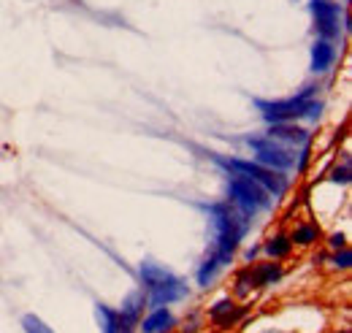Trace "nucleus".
I'll list each match as a JSON object with an SVG mask.
<instances>
[{
  "mask_svg": "<svg viewBox=\"0 0 352 333\" xmlns=\"http://www.w3.org/2000/svg\"><path fill=\"white\" fill-rule=\"evenodd\" d=\"M204 211L209 214L212 219V228H214V244L209 255L220 263L222 268H228L236 257V252L241 247L244 236L250 233L252 228V219H247L239 208L233 206L230 201H217V204H204Z\"/></svg>",
  "mask_w": 352,
  "mask_h": 333,
  "instance_id": "nucleus-1",
  "label": "nucleus"
},
{
  "mask_svg": "<svg viewBox=\"0 0 352 333\" xmlns=\"http://www.w3.org/2000/svg\"><path fill=\"white\" fill-rule=\"evenodd\" d=\"M317 92H320L317 84H307L304 89H298L296 95L282 98V100H261V98H255V106H258L265 125L298 122V120L317 122L322 117V109H325V103L317 98Z\"/></svg>",
  "mask_w": 352,
  "mask_h": 333,
  "instance_id": "nucleus-2",
  "label": "nucleus"
},
{
  "mask_svg": "<svg viewBox=\"0 0 352 333\" xmlns=\"http://www.w3.org/2000/svg\"><path fill=\"white\" fill-rule=\"evenodd\" d=\"M138 279H141V290L146 295L149 309L174 306V303L184 301L190 295V288L184 285V279L176 277L174 271H168L166 266L155 263V260H144L138 266Z\"/></svg>",
  "mask_w": 352,
  "mask_h": 333,
  "instance_id": "nucleus-3",
  "label": "nucleus"
},
{
  "mask_svg": "<svg viewBox=\"0 0 352 333\" xmlns=\"http://www.w3.org/2000/svg\"><path fill=\"white\" fill-rule=\"evenodd\" d=\"M209 160H212L214 166H220L225 173H241V176L258 182L274 201L282 198V195L290 190L287 173L271 171V168L261 166V163H255V160H247V158H228V155H217V152H209Z\"/></svg>",
  "mask_w": 352,
  "mask_h": 333,
  "instance_id": "nucleus-4",
  "label": "nucleus"
},
{
  "mask_svg": "<svg viewBox=\"0 0 352 333\" xmlns=\"http://www.w3.org/2000/svg\"><path fill=\"white\" fill-rule=\"evenodd\" d=\"M228 201L239 208L247 219H255L258 214L271 211L274 198L265 193L263 187L241 173H228Z\"/></svg>",
  "mask_w": 352,
  "mask_h": 333,
  "instance_id": "nucleus-5",
  "label": "nucleus"
},
{
  "mask_svg": "<svg viewBox=\"0 0 352 333\" xmlns=\"http://www.w3.org/2000/svg\"><path fill=\"white\" fill-rule=\"evenodd\" d=\"M244 144L252 149V160L261 166L279 171V173H290L296 171V149L268 138V136H244Z\"/></svg>",
  "mask_w": 352,
  "mask_h": 333,
  "instance_id": "nucleus-6",
  "label": "nucleus"
},
{
  "mask_svg": "<svg viewBox=\"0 0 352 333\" xmlns=\"http://www.w3.org/2000/svg\"><path fill=\"white\" fill-rule=\"evenodd\" d=\"M282 277H285V266L279 263V260H265V263H247L239 274H236V288L233 292L239 295V298H247V295H252L255 290H263V288H274V285H279L282 282Z\"/></svg>",
  "mask_w": 352,
  "mask_h": 333,
  "instance_id": "nucleus-7",
  "label": "nucleus"
},
{
  "mask_svg": "<svg viewBox=\"0 0 352 333\" xmlns=\"http://www.w3.org/2000/svg\"><path fill=\"white\" fill-rule=\"evenodd\" d=\"M311 17H314V33L317 39H328V41H339L344 33V6L333 3V0H309Z\"/></svg>",
  "mask_w": 352,
  "mask_h": 333,
  "instance_id": "nucleus-8",
  "label": "nucleus"
},
{
  "mask_svg": "<svg viewBox=\"0 0 352 333\" xmlns=\"http://www.w3.org/2000/svg\"><path fill=\"white\" fill-rule=\"evenodd\" d=\"M265 136L274 138V141H279V144H285V147H290V149H301V147L311 144V133H309L307 127L296 125V122H276V125H268Z\"/></svg>",
  "mask_w": 352,
  "mask_h": 333,
  "instance_id": "nucleus-9",
  "label": "nucleus"
},
{
  "mask_svg": "<svg viewBox=\"0 0 352 333\" xmlns=\"http://www.w3.org/2000/svg\"><path fill=\"white\" fill-rule=\"evenodd\" d=\"M176 328V314L168 306L146 309V314L138 320L135 333H171Z\"/></svg>",
  "mask_w": 352,
  "mask_h": 333,
  "instance_id": "nucleus-10",
  "label": "nucleus"
},
{
  "mask_svg": "<svg viewBox=\"0 0 352 333\" xmlns=\"http://www.w3.org/2000/svg\"><path fill=\"white\" fill-rule=\"evenodd\" d=\"M339 60V46L336 41H328V39H317L311 43V74L322 76L328 74Z\"/></svg>",
  "mask_w": 352,
  "mask_h": 333,
  "instance_id": "nucleus-11",
  "label": "nucleus"
},
{
  "mask_svg": "<svg viewBox=\"0 0 352 333\" xmlns=\"http://www.w3.org/2000/svg\"><path fill=\"white\" fill-rule=\"evenodd\" d=\"M98 317H100L103 333H135V328H138L120 309H111V306H103V303H98Z\"/></svg>",
  "mask_w": 352,
  "mask_h": 333,
  "instance_id": "nucleus-12",
  "label": "nucleus"
},
{
  "mask_svg": "<svg viewBox=\"0 0 352 333\" xmlns=\"http://www.w3.org/2000/svg\"><path fill=\"white\" fill-rule=\"evenodd\" d=\"M261 252L268 260H287L293 255V241H290L287 233H274L261 244Z\"/></svg>",
  "mask_w": 352,
  "mask_h": 333,
  "instance_id": "nucleus-13",
  "label": "nucleus"
},
{
  "mask_svg": "<svg viewBox=\"0 0 352 333\" xmlns=\"http://www.w3.org/2000/svg\"><path fill=\"white\" fill-rule=\"evenodd\" d=\"M290 236V241H293V247H311V244H317L320 241V236H322V230H320V225L317 222H298L296 228H293V233H287Z\"/></svg>",
  "mask_w": 352,
  "mask_h": 333,
  "instance_id": "nucleus-14",
  "label": "nucleus"
},
{
  "mask_svg": "<svg viewBox=\"0 0 352 333\" xmlns=\"http://www.w3.org/2000/svg\"><path fill=\"white\" fill-rule=\"evenodd\" d=\"M146 309H149V303H146V295H144V290H135L133 295H128L125 298V303H122V314L128 317V320H133L135 325H138V320L146 314Z\"/></svg>",
  "mask_w": 352,
  "mask_h": 333,
  "instance_id": "nucleus-15",
  "label": "nucleus"
},
{
  "mask_svg": "<svg viewBox=\"0 0 352 333\" xmlns=\"http://www.w3.org/2000/svg\"><path fill=\"white\" fill-rule=\"evenodd\" d=\"M331 184H342V187H347L352 179V168H350V155H344V160L342 163H336V166L328 171V176H325Z\"/></svg>",
  "mask_w": 352,
  "mask_h": 333,
  "instance_id": "nucleus-16",
  "label": "nucleus"
},
{
  "mask_svg": "<svg viewBox=\"0 0 352 333\" xmlns=\"http://www.w3.org/2000/svg\"><path fill=\"white\" fill-rule=\"evenodd\" d=\"M247 312H250V306H233L228 314H222L214 325H217V328H233L236 323H241V320L247 317Z\"/></svg>",
  "mask_w": 352,
  "mask_h": 333,
  "instance_id": "nucleus-17",
  "label": "nucleus"
},
{
  "mask_svg": "<svg viewBox=\"0 0 352 333\" xmlns=\"http://www.w3.org/2000/svg\"><path fill=\"white\" fill-rule=\"evenodd\" d=\"M328 263H331V268H333V271H350V266H352V252H350V247L331 252Z\"/></svg>",
  "mask_w": 352,
  "mask_h": 333,
  "instance_id": "nucleus-18",
  "label": "nucleus"
},
{
  "mask_svg": "<svg viewBox=\"0 0 352 333\" xmlns=\"http://www.w3.org/2000/svg\"><path fill=\"white\" fill-rule=\"evenodd\" d=\"M233 306H236V301H233L230 295H225V298H220V301H214V303L209 306V320H212V323H217L222 314H228Z\"/></svg>",
  "mask_w": 352,
  "mask_h": 333,
  "instance_id": "nucleus-19",
  "label": "nucleus"
},
{
  "mask_svg": "<svg viewBox=\"0 0 352 333\" xmlns=\"http://www.w3.org/2000/svg\"><path fill=\"white\" fill-rule=\"evenodd\" d=\"M22 328H25V333H54L44 320L36 317V314H25V317H22Z\"/></svg>",
  "mask_w": 352,
  "mask_h": 333,
  "instance_id": "nucleus-20",
  "label": "nucleus"
},
{
  "mask_svg": "<svg viewBox=\"0 0 352 333\" xmlns=\"http://www.w3.org/2000/svg\"><path fill=\"white\" fill-rule=\"evenodd\" d=\"M328 250L336 252V250H344V247H350V241H347V233H331L328 236Z\"/></svg>",
  "mask_w": 352,
  "mask_h": 333,
  "instance_id": "nucleus-21",
  "label": "nucleus"
},
{
  "mask_svg": "<svg viewBox=\"0 0 352 333\" xmlns=\"http://www.w3.org/2000/svg\"><path fill=\"white\" fill-rule=\"evenodd\" d=\"M258 255H261V247L247 250V252H244V263H255V260H258Z\"/></svg>",
  "mask_w": 352,
  "mask_h": 333,
  "instance_id": "nucleus-22",
  "label": "nucleus"
},
{
  "mask_svg": "<svg viewBox=\"0 0 352 333\" xmlns=\"http://www.w3.org/2000/svg\"><path fill=\"white\" fill-rule=\"evenodd\" d=\"M331 333H350L347 328H339V331H331Z\"/></svg>",
  "mask_w": 352,
  "mask_h": 333,
  "instance_id": "nucleus-23",
  "label": "nucleus"
},
{
  "mask_svg": "<svg viewBox=\"0 0 352 333\" xmlns=\"http://www.w3.org/2000/svg\"><path fill=\"white\" fill-rule=\"evenodd\" d=\"M268 333H296V331H268Z\"/></svg>",
  "mask_w": 352,
  "mask_h": 333,
  "instance_id": "nucleus-24",
  "label": "nucleus"
},
{
  "mask_svg": "<svg viewBox=\"0 0 352 333\" xmlns=\"http://www.w3.org/2000/svg\"><path fill=\"white\" fill-rule=\"evenodd\" d=\"M344 3H350V0H344Z\"/></svg>",
  "mask_w": 352,
  "mask_h": 333,
  "instance_id": "nucleus-25",
  "label": "nucleus"
}]
</instances>
